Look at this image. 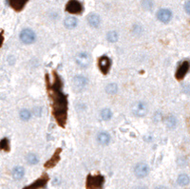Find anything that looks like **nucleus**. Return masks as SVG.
I'll return each mask as SVG.
<instances>
[{"label":"nucleus","instance_id":"5","mask_svg":"<svg viewBox=\"0 0 190 189\" xmlns=\"http://www.w3.org/2000/svg\"><path fill=\"white\" fill-rule=\"evenodd\" d=\"M111 67V60L108 56L107 55H103L101 57H99L98 59V67L100 69V72L103 74H108L109 72V69Z\"/></svg>","mask_w":190,"mask_h":189},{"label":"nucleus","instance_id":"8","mask_svg":"<svg viewBox=\"0 0 190 189\" xmlns=\"http://www.w3.org/2000/svg\"><path fill=\"white\" fill-rule=\"evenodd\" d=\"M149 168L148 165L145 162H139L134 167V174L137 178H145L148 175Z\"/></svg>","mask_w":190,"mask_h":189},{"label":"nucleus","instance_id":"4","mask_svg":"<svg viewBox=\"0 0 190 189\" xmlns=\"http://www.w3.org/2000/svg\"><path fill=\"white\" fill-rule=\"evenodd\" d=\"M19 38L21 40L22 43L24 44H32L35 41L36 39V35H35V32L31 30V29H24L21 31L20 32V35H19Z\"/></svg>","mask_w":190,"mask_h":189},{"label":"nucleus","instance_id":"28","mask_svg":"<svg viewBox=\"0 0 190 189\" xmlns=\"http://www.w3.org/2000/svg\"><path fill=\"white\" fill-rule=\"evenodd\" d=\"M184 10H185V12H186L188 14H190V0H188V1L185 3V5H184Z\"/></svg>","mask_w":190,"mask_h":189},{"label":"nucleus","instance_id":"18","mask_svg":"<svg viewBox=\"0 0 190 189\" xmlns=\"http://www.w3.org/2000/svg\"><path fill=\"white\" fill-rule=\"evenodd\" d=\"M64 24H65V27L68 28V29H73V28H75L77 26L78 21L73 16H68V17H67L65 19Z\"/></svg>","mask_w":190,"mask_h":189},{"label":"nucleus","instance_id":"19","mask_svg":"<svg viewBox=\"0 0 190 189\" xmlns=\"http://www.w3.org/2000/svg\"><path fill=\"white\" fill-rule=\"evenodd\" d=\"M164 125L168 128H174L177 125V119L173 115H169L164 119Z\"/></svg>","mask_w":190,"mask_h":189},{"label":"nucleus","instance_id":"29","mask_svg":"<svg viewBox=\"0 0 190 189\" xmlns=\"http://www.w3.org/2000/svg\"><path fill=\"white\" fill-rule=\"evenodd\" d=\"M3 41H4V37H3V34L2 33H0V48L2 47L3 45Z\"/></svg>","mask_w":190,"mask_h":189},{"label":"nucleus","instance_id":"13","mask_svg":"<svg viewBox=\"0 0 190 189\" xmlns=\"http://www.w3.org/2000/svg\"><path fill=\"white\" fill-rule=\"evenodd\" d=\"M72 85L76 90H81V89L85 88L86 86L88 85V79L82 75H77L73 78Z\"/></svg>","mask_w":190,"mask_h":189},{"label":"nucleus","instance_id":"15","mask_svg":"<svg viewBox=\"0 0 190 189\" xmlns=\"http://www.w3.org/2000/svg\"><path fill=\"white\" fill-rule=\"evenodd\" d=\"M88 25L92 28H97L99 25H100V22H101V19L99 17L98 14L96 13H90L88 15Z\"/></svg>","mask_w":190,"mask_h":189},{"label":"nucleus","instance_id":"25","mask_svg":"<svg viewBox=\"0 0 190 189\" xmlns=\"http://www.w3.org/2000/svg\"><path fill=\"white\" fill-rule=\"evenodd\" d=\"M0 149L1 150H5V151H9L10 150V143L9 140L4 138L0 141Z\"/></svg>","mask_w":190,"mask_h":189},{"label":"nucleus","instance_id":"9","mask_svg":"<svg viewBox=\"0 0 190 189\" xmlns=\"http://www.w3.org/2000/svg\"><path fill=\"white\" fill-rule=\"evenodd\" d=\"M48 182H49V176L47 174H44L42 177L37 179L34 182H32V184H30L26 187H24L23 189H39V188L44 187Z\"/></svg>","mask_w":190,"mask_h":189},{"label":"nucleus","instance_id":"30","mask_svg":"<svg viewBox=\"0 0 190 189\" xmlns=\"http://www.w3.org/2000/svg\"><path fill=\"white\" fill-rule=\"evenodd\" d=\"M134 189H147L145 186H136V187H134Z\"/></svg>","mask_w":190,"mask_h":189},{"label":"nucleus","instance_id":"2","mask_svg":"<svg viewBox=\"0 0 190 189\" xmlns=\"http://www.w3.org/2000/svg\"><path fill=\"white\" fill-rule=\"evenodd\" d=\"M104 182H105V178L102 175L89 174L87 177L86 187H87V189H102Z\"/></svg>","mask_w":190,"mask_h":189},{"label":"nucleus","instance_id":"3","mask_svg":"<svg viewBox=\"0 0 190 189\" xmlns=\"http://www.w3.org/2000/svg\"><path fill=\"white\" fill-rule=\"evenodd\" d=\"M83 10L84 7L78 0H69L66 5V11L71 14H81Z\"/></svg>","mask_w":190,"mask_h":189},{"label":"nucleus","instance_id":"31","mask_svg":"<svg viewBox=\"0 0 190 189\" xmlns=\"http://www.w3.org/2000/svg\"><path fill=\"white\" fill-rule=\"evenodd\" d=\"M155 189H168L165 186H157Z\"/></svg>","mask_w":190,"mask_h":189},{"label":"nucleus","instance_id":"21","mask_svg":"<svg viewBox=\"0 0 190 189\" xmlns=\"http://www.w3.org/2000/svg\"><path fill=\"white\" fill-rule=\"evenodd\" d=\"M19 116L21 118V120L23 121H29L32 117V112L29 109H22L19 113Z\"/></svg>","mask_w":190,"mask_h":189},{"label":"nucleus","instance_id":"16","mask_svg":"<svg viewBox=\"0 0 190 189\" xmlns=\"http://www.w3.org/2000/svg\"><path fill=\"white\" fill-rule=\"evenodd\" d=\"M97 141L99 144H101L103 146H107L110 142V136L107 132H100L97 135Z\"/></svg>","mask_w":190,"mask_h":189},{"label":"nucleus","instance_id":"11","mask_svg":"<svg viewBox=\"0 0 190 189\" xmlns=\"http://www.w3.org/2000/svg\"><path fill=\"white\" fill-rule=\"evenodd\" d=\"M9 6L15 12H20L25 8L29 0H7Z\"/></svg>","mask_w":190,"mask_h":189},{"label":"nucleus","instance_id":"26","mask_svg":"<svg viewBox=\"0 0 190 189\" xmlns=\"http://www.w3.org/2000/svg\"><path fill=\"white\" fill-rule=\"evenodd\" d=\"M107 39H108V41H109L110 43H115V42L118 40V33H117L116 32H109L108 33Z\"/></svg>","mask_w":190,"mask_h":189},{"label":"nucleus","instance_id":"6","mask_svg":"<svg viewBox=\"0 0 190 189\" xmlns=\"http://www.w3.org/2000/svg\"><path fill=\"white\" fill-rule=\"evenodd\" d=\"M189 69H190V62L187 61V60L182 62L181 65L179 66L178 69L176 70V73H175L176 79L179 80V81L182 80L185 77V75L188 73Z\"/></svg>","mask_w":190,"mask_h":189},{"label":"nucleus","instance_id":"7","mask_svg":"<svg viewBox=\"0 0 190 189\" xmlns=\"http://www.w3.org/2000/svg\"><path fill=\"white\" fill-rule=\"evenodd\" d=\"M132 113L136 117H144L148 113V106L145 102H137L132 106Z\"/></svg>","mask_w":190,"mask_h":189},{"label":"nucleus","instance_id":"23","mask_svg":"<svg viewBox=\"0 0 190 189\" xmlns=\"http://www.w3.org/2000/svg\"><path fill=\"white\" fill-rule=\"evenodd\" d=\"M106 91L107 93L110 94V95H113L118 91V86L116 84H108L106 87Z\"/></svg>","mask_w":190,"mask_h":189},{"label":"nucleus","instance_id":"14","mask_svg":"<svg viewBox=\"0 0 190 189\" xmlns=\"http://www.w3.org/2000/svg\"><path fill=\"white\" fill-rule=\"evenodd\" d=\"M60 154H61V148H57L56 151L54 152V154L52 155V157L45 163V167L52 168L53 167H55V165L58 163V162L60 161Z\"/></svg>","mask_w":190,"mask_h":189},{"label":"nucleus","instance_id":"1","mask_svg":"<svg viewBox=\"0 0 190 189\" xmlns=\"http://www.w3.org/2000/svg\"><path fill=\"white\" fill-rule=\"evenodd\" d=\"M47 91L52 102V115L56 123L65 127L68 120V96L62 90L63 81L56 72H52V78L46 75Z\"/></svg>","mask_w":190,"mask_h":189},{"label":"nucleus","instance_id":"22","mask_svg":"<svg viewBox=\"0 0 190 189\" xmlns=\"http://www.w3.org/2000/svg\"><path fill=\"white\" fill-rule=\"evenodd\" d=\"M101 117H102L103 120L108 121L109 119H111V117H112V112H111V110L108 109V108H104V109L101 111Z\"/></svg>","mask_w":190,"mask_h":189},{"label":"nucleus","instance_id":"10","mask_svg":"<svg viewBox=\"0 0 190 189\" xmlns=\"http://www.w3.org/2000/svg\"><path fill=\"white\" fill-rule=\"evenodd\" d=\"M157 18L162 23H164V24H166V23H168L171 20V18H172V12L168 9H161L157 12Z\"/></svg>","mask_w":190,"mask_h":189},{"label":"nucleus","instance_id":"12","mask_svg":"<svg viewBox=\"0 0 190 189\" xmlns=\"http://www.w3.org/2000/svg\"><path fill=\"white\" fill-rule=\"evenodd\" d=\"M76 63L82 67H87L90 64V56L87 52H80L76 56Z\"/></svg>","mask_w":190,"mask_h":189},{"label":"nucleus","instance_id":"24","mask_svg":"<svg viewBox=\"0 0 190 189\" xmlns=\"http://www.w3.org/2000/svg\"><path fill=\"white\" fill-rule=\"evenodd\" d=\"M27 162H28V163H29V164L34 165V164L38 163L39 160H38V157H37L35 154L31 153V154H29V155L27 156Z\"/></svg>","mask_w":190,"mask_h":189},{"label":"nucleus","instance_id":"20","mask_svg":"<svg viewBox=\"0 0 190 189\" xmlns=\"http://www.w3.org/2000/svg\"><path fill=\"white\" fill-rule=\"evenodd\" d=\"M177 182H178V184H179V185H181V186H185V185H187V184L189 183L190 179H189V177H188L186 174H181V175L178 177Z\"/></svg>","mask_w":190,"mask_h":189},{"label":"nucleus","instance_id":"27","mask_svg":"<svg viewBox=\"0 0 190 189\" xmlns=\"http://www.w3.org/2000/svg\"><path fill=\"white\" fill-rule=\"evenodd\" d=\"M142 7L144 8L145 10H151L153 8V2L152 0H142Z\"/></svg>","mask_w":190,"mask_h":189},{"label":"nucleus","instance_id":"17","mask_svg":"<svg viewBox=\"0 0 190 189\" xmlns=\"http://www.w3.org/2000/svg\"><path fill=\"white\" fill-rule=\"evenodd\" d=\"M24 175H25V169H24L22 167H19L18 165V167H15L12 169V177L14 180L19 181L24 177Z\"/></svg>","mask_w":190,"mask_h":189}]
</instances>
